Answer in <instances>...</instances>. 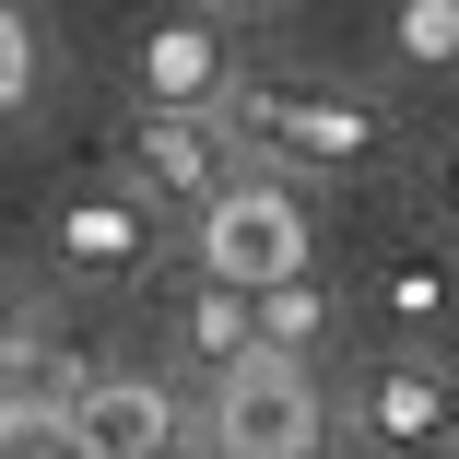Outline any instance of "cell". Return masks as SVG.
I'll list each match as a JSON object with an SVG mask.
<instances>
[{"label": "cell", "mask_w": 459, "mask_h": 459, "mask_svg": "<svg viewBox=\"0 0 459 459\" xmlns=\"http://www.w3.org/2000/svg\"><path fill=\"white\" fill-rule=\"evenodd\" d=\"M224 130L271 165H318V177H353V165H389V107H365V95H307V82H236L224 95Z\"/></svg>", "instance_id": "cell-1"}, {"label": "cell", "mask_w": 459, "mask_h": 459, "mask_svg": "<svg viewBox=\"0 0 459 459\" xmlns=\"http://www.w3.org/2000/svg\"><path fill=\"white\" fill-rule=\"evenodd\" d=\"M318 424H330L318 377L283 353H247L236 377H212V412H201L212 459H318Z\"/></svg>", "instance_id": "cell-2"}, {"label": "cell", "mask_w": 459, "mask_h": 459, "mask_svg": "<svg viewBox=\"0 0 459 459\" xmlns=\"http://www.w3.org/2000/svg\"><path fill=\"white\" fill-rule=\"evenodd\" d=\"M201 271L224 295H247V307L307 283V201L283 189V177H247L224 212H201Z\"/></svg>", "instance_id": "cell-3"}, {"label": "cell", "mask_w": 459, "mask_h": 459, "mask_svg": "<svg viewBox=\"0 0 459 459\" xmlns=\"http://www.w3.org/2000/svg\"><path fill=\"white\" fill-rule=\"evenodd\" d=\"M130 177L177 212H224L247 177H236V130L224 118H142L130 130Z\"/></svg>", "instance_id": "cell-4"}, {"label": "cell", "mask_w": 459, "mask_h": 459, "mask_svg": "<svg viewBox=\"0 0 459 459\" xmlns=\"http://www.w3.org/2000/svg\"><path fill=\"white\" fill-rule=\"evenodd\" d=\"M71 447L82 459H177L189 447V424H177V401L153 377H130V365H95L71 401Z\"/></svg>", "instance_id": "cell-5"}, {"label": "cell", "mask_w": 459, "mask_h": 459, "mask_svg": "<svg viewBox=\"0 0 459 459\" xmlns=\"http://www.w3.org/2000/svg\"><path fill=\"white\" fill-rule=\"evenodd\" d=\"M142 107L153 118H224V95H236V59H224V24H201V13H177V24H153L142 36Z\"/></svg>", "instance_id": "cell-6"}, {"label": "cell", "mask_w": 459, "mask_h": 459, "mask_svg": "<svg viewBox=\"0 0 459 459\" xmlns=\"http://www.w3.org/2000/svg\"><path fill=\"white\" fill-rule=\"evenodd\" d=\"M365 436L377 447H436V436H459V377L436 353H389L377 377H365Z\"/></svg>", "instance_id": "cell-7"}, {"label": "cell", "mask_w": 459, "mask_h": 459, "mask_svg": "<svg viewBox=\"0 0 459 459\" xmlns=\"http://www.w3.org/2000/svg\"><path fill=\"white\" fill-rule=\"evenodd\" d=\"M48 247H59V271H82V283H118V271H142L153 224H142V201H107V189H82V201H59Z\"/></svg>", "instance_id": "cell-8"}, {"label": "cell", "mask_w": 459, "mask_h": 459, "mask_svg": "<svg viewBox=\"0 0 459 459\" xmlns=\"http://www.w3.org/2000/svg\"><path fill=\"white\" fill-rule=\"evenodd\" d=\"M189 353L212 365V377H236V365L259 353V307L224 295V283H201V295H189Z\"/></svg>", "instance_id": "cell-9"}, {"label": "cell", "mask_w": 459, "mask_h": 459, "mask_svg": "<svg viewBox=\"0 0 459 459\" xmlns=\"http://www.w3.org/2000/svg\"><path fill=\"white\" fill-rule=\"evenodd\" d=\"M318 342H330V295H318V271H307V283H283V295H259V353L307 365Z\"/></svg>", "instance_id": "cell-10"}, {"label": "cell", "mask_w": 459, "mask_h": 459, "mask_svg": "<svg viewBox=\"0 0 459 459\" xmlns=\"http://www.w3.org/2000/svg\"><path fill=\"white\" fill-rule=\"evenodd\" d=\"M447 295H459V283H447V259H389V271H377V307H389L401 330L447 318Z\"/></svg>", "instance_id": "cell-11"}, {"label": "cell", "mask_w": 459, "mask_h": 459, "mask_svg": "<svg viewBox=\"0 0 459 459\" xmlns=\"http://www.w3.org/2000/svg\"><path fill=\"white\" fill-rule=\"evenodd\" d=\"M36 13H13V0H0V118H13V107H36Z\"/></svg>", "instance_id": "cell-12"}, {"label": "cell", "mask_w": 459, "mask_h": 459, "mask_svg": "<svg viewBox=\"0 0 459 459\" xmlns=\"http://www.w3.org/2000/svg\"><path fill=\"white\" fill-rule=\"evenodd\" d=\"M401 59L459 71V0H412V13H401Z\"/></svg>", "instance_id": "cell-13"}, {"label": "cell", "mask_w": 459, "mask_h": 459, "mask_svg": "<svg viewBox=\"0 0 459 459\" xmlns=\"http://www.w3.org/2000/svg\"><path fill=\"white\" fill-rule=\"evenodd\" d=\"M13 353H36V318H24V295H13V283H0V365H13Z\"/></svg>", "instance_id": "cell-14"}, {"label": "cell", "mask_w": 459, "mask_h": 459, "mask_svg": "<svg viewBox=\"0 0 459 459\" xmlns=\"http://www.w3.org/2000/svg\"><path fill=\"white\" fill-rule=\"evenodd\" d=\"M436 201H447V212H459V142H447V165H436Z\"/></svg>", "instance_id": "cell-15"}]
</instances>
